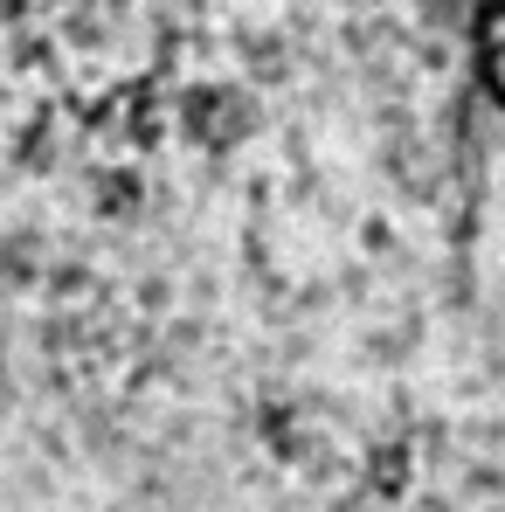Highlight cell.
I'll use <instances>...</instances> for the list:
<instances>
[{
	"instance_id": "obj_1",
	"label": "cell",
	"mask_w": 505,
	"mask_h": 512,
	"mask_svg": "<svg viewBox=\"0 0 505 512\" xmlns=\"http://www.w3.org/2000/svg\"><path fill=\"white\" fill-rule=\"evenodd\" d=\"M478 70L505 111V0H478Z\"/></svg>"
}]
</instances>
